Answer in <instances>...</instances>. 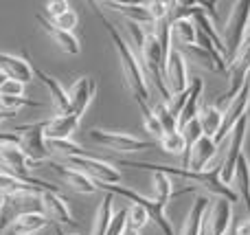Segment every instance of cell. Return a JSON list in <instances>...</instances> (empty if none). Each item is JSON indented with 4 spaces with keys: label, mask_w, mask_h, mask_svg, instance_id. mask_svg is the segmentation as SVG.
Here are the masks:
<instances>
[{
    "label": "cell",
    "mask_w": 250,
    "mask_h": 235,
    "mask_svg": "<svg viewBox=\"0 0 250 235\" xmlns=\"http://www.w3.org/2000/svg\"><path fill=\"white\" fill-rule=\"evenodd\" d=\"M248 108H250V104H248Z\"/></svg>",
    "instance_id": "obj_47"
},
{
    "label": "cell",
    "mask_w": 250,
    "mask_h": 235,
    "mask_svg": "<svg viewBox=\"0 0 250 235\" xmlns=\"http://www.w3.org/2000/svg\"><path fill=\"white\" fill-rule=\"evenodd\" d=\"M217 154V145L213 139L202 136L200 141H195V145L189 150V154L185 156V170L189 171H207V165L213 161V156Z\"/></svg>",
    "instance_id": "obj_13"
},
{
    "label": "cell",
    "mask_w": 250,
    "mask_h": 235,
    "mask_svg": "<svg viewBox=\"0 0 250 235\" xmlns=\"http://www.w3.org/2000/svg\"><path fill=\"white\" fill-rule=\"evenodd\" d=\"M154 114H156V119H158V123L163 126V132H165V134H169V132H178V119L173 117V114H169V110H167V106H165V101L156 104Z\"/></svg>",
    "instance_id": "obj_35"
},
{
    "label": "cell",
    "mask_w": 250,
    "mask_h": 235,
    "mask_svg": "<svg viewBox=\"0 0 250 235\" xmlns=\"http://www.w3.org/2000/svg\"><path fill=\"white\" fill-rule=\"evenodd\" d=\"M178 132L182 134V139H185V156L189 154V150L195 145V141H200L202 139V128H200V121H198V117L193 119V121H189L187 126H182V128H178Z\"/></svg>",
    "instance_id": "obj_31"
},
{
    "label": "cell",
    "mask_w": 250,
    "mask_h": 235,
    "mask_svg": "<svg viewBox=\"0 0 250 235\" xmlns=\"http://www.w3.org/2000/svg\"><path fill=\"white\" fill-rule=\"evenodd\" d=\"M40 200H42V211L46 215V220H53L57 227L66 224V227H75V220L70 215L68 205L64 202V198L60 193H53V192H44L40 193Z\"/></svg>",
    "instance_id": "obj_14"
},
{
    "label": "cell",
    "mask_w": 250,
    "mask_h": 235,
    "mask_svg": "<svg viewBox=\"0 0 250 235\" xmlns=\"http://www.w3.org/2000/svg\"><path fill=\"white\" fill-rule=\"evenodd\" d=\"M235 235H250V218L242 220V222L235 227Z\"/></svg>",
    "instance_id": "obj_42"
},
{
    "label": "cell",
    "mask_w": 250,
    "mask_h": 235,
    "mask_svg": "<svg viewBox=\"0 0 250 235\" xmlns=\"http://www.w3.org/2000/svg\"><path fill=\"white\" fill-rule=\"evenodd\" d=\"M158 143L167 154H185V139H182L180 132H169Z\"/></svg>",
    "instance_id": "obj_36"
},
{
    "label": "cell",
    "mask_w": 250,
    "mask_h": 235,
    "mask_svg": "<svg viewBox=\"0 0 250 235\" xmlns=\"http://www.w3.org/2000/svg\"><path fill=\"white\" fill-rule=\"evenodd\" d=\"M48 224L44 214H24L18 215L11 224V235H35L40 229H44Z\"/></svg>",
    "instance_id": "obj_24"
},
{
    "label": "cell",
    "mask_w": 250,
    "mask_h": 235,
    "mask_svg": "<svg viewBox=\"0 0 250 235\" xmlns=\"http://www.w3.org/2000/svg\"><path fill=\"white\" fill-rule=\"evenodd\" d=\"M141 108V112H143V123H145V130L149 132L154 139H163L165 136V132H163V126L158 123V119H156V114H154V110L149 108L147 104H143V106H138Z\"/></svg>",
    "instance_id": "obj_33"
},
{
    "label": "cell",
    "mask_w": 250,
    "mask_h": 235,
    "mask_svg": "<svg viewBox=\"0 0 250 235\" xmlns=\"http://www.w3.org/2000/svg\"><path fill=\"white\" fill-rule=\"evenodd\" d=\"M207 211H208V198L207 196H198L193 200V207H191L185 224H182L180 235H202L204 220H207Z\"/></svg>",
    "instance_id": "obj_21"
},
{
    "label": "cell",
    "mask_w": 250,
    "mask_h": 235,
    "mask_svg": "<svg viewBox=\"0 0 250 235\" xmlns=\"http://www.w3.org/2000/svg\"><path fill=\"white\" fill-rule=\"evenodd\" d=\"M35 20H38V24L42 26L44 31H46L48 38H51L53 42H55L64 53H68V55H77V53H79V40L75 38L73 33L57 29V26L53 24L48 18H44V16H35Z\"/></svg>",
    "instance_id": "obj_20"
},
{
    "label": "cell",
    "mask_w": 250,
    "mask_h": 235,
    "mask_svg": "<svg viewBox=\"0 0 250 235\" xmlns=\"http://www.w3.org/2000/svg\"><path fill=\"white\" fill-rule=\"evenodd\" d=\"M68 165H73V170L86 174L90 180L101 185H117L121 180V171L117 167H112L110 163L99 161L95 156H68L64 158Z\"/></svg>",
    "instance_id": "obj_6"
},
{
    "label": "cell",
    "mask_w": 250,
    "mask_h": 235,
    "mask_svg": "<svg viewBox=\"0 0 250 235\" xmlns=\"http://www.w3.org/2000/svg\"><path fill=\"white\" fill-rule=\"evenodd\" d=\"M125 220H127V209H119L110 220L105 235H125Z\"/></svg>",
    "instance_id": "obj_37"
},
{
    "label": "cell",
    "mask_w": 250,
    "mask_h": 235,
    "mask_svg": "<svg viewBox=\"0 0 250 235\" xmlns=\"http://www.w3.org/2000/svg\"><path fill=\"white\" fill-rule=\"evenodd\" d=\"M0 95L2 97H24V84L16 82V79H7L0 86Z\"/></svg>",
    "instance_id": "obj_40"
},
{
    "label": "cell",
    "mask_w": 250,
    "mask_h": 235,
    "mask_svg": "<svg viewBox=\"0 0 250 235\" xmlns=\"http://www.w3.org/2000/svg\"><path fill=\"white\" fill-rule=\"evenodd\" d=\"M44 128H46V121H38V123H26V126H18L13 128L11 132H16L20 136V150L26 156L29 163H40L46 161L51 156V150L46 145V139H44Z\"/></svg>",
    "instance_id": "obj_5"
},
{
    "label": "cell",
    "mask_w": 250,
    "mask_h": 235,
    "mask_svg": "<svg viewBox=\"0 0 250 235\" xmlns=\"http://www.w3.org/2000/svg\"><path fill=\"white\" fill-rule=\"evenodd\" d=\"M53 24L57 26V29H62V31H68V33H73V29L77 26V13L73 11V9H68L66 13H62L60 18H53Z\"/></svg>",
    "instance_id": "obj_38"
},
{
    "label": "cell",
    "mask_w": 250,
    "mask_h": 235,
    "mask_svg": "<svg viewBox=\"0 0 250 235\" xmlns=\"http://www.w3.org/2000/svg\"><path fill=\"white\" fill-rule=\"evenodd\" d=\"M0 70L7 75L9 79H16L20 84H29L33 79V68H31L29 55H9V53H0Z\"/></svg>",
    "instance_id": "obj_16"
},
{
    "label": "cell",
    "mask_w": 250,
    "mask_h": 235,
    "mask_svg": "<svg viewBox=\"0 0 250 235\" xmlns=\"http://www.w3.org/2000/svg\"><path fill=\"white\" fill-rule=\"evenodd\" d=\"M9 117H16V112H7V110H0V121H4V119Z\"/></svg>",
    "instance_id": "obj_43"
},
{
    "label": "cell",
    "mask_w": 250,
    "mask_h": 235,
    "mask_svg": "<svg viewBox=\"0 0 250 235\" xmlns=\"http://www.w3.org/2000/svg\"><path fill=\"white\" fill-rule=\"evenodd\" d=\"M169 4H171V2H160V0H151V2H145V7H147V11H149L151 20L158 22V20H163V18L169 16Z\"/></svg>",
    "instance_id": "obj_39"
},
{
    "label": "cell",
    "mask_w": 250,
    "mask_h": 235,
    "mask_svg": "<svg viewBox=\"0 0 250 235\" xmlns=\"http://www.w3.org/2000/svg\"><path fill=\"white\" fill-rule=\"evenodd\" d=\"M105 189V192L110 193V196H123V198H127V200H132L134 205H141L143 209L147 211V215H149V220L156 224V227L163 231V235H173V227H171V222L167 220V215H165V207L167 205H163V202H158V200H151V198H145V196H141L138 192H134V189H129V187H121V185H97V189Z\"/></svg>",
    "instance_id": "obj_4"
},
{
    "label": "cell",
    "mask_w": 250,
    "mask_h": 235,
    "mask_svg": "<svg viewBox=\"0 0 250 235\" xmlns=\"http://www.w3.org/2000/svg\"><path fill=\"white\" fill-rule=\"evenodd\" d=\"M185 53L187 55H191L195 62H198L200 66H204V68H208V70H213V73H220V68H217V64H215V60H213L211 55H208L207 51H204L200 44H193V46H185Z\"/></svg>",
    "instance_id": "obj_34"
},
{
    "label": "cell",
    "mask_w": 250,
    "mask_h": 235,
    "mask_svg": "<svg viewBox=\"0 0 250 235\" xmlns=\"http://www.w3.org/2000/svg\"><path fill=\"white\" fill-rule=\"evenodd\" d=\"M97 16H99L101 24L105 26V31H108V35H110V40H112L114 48H117V55H119V62H121V70H123L125 84H127L132 97L136 99L138 106H143V104L149 106V88H147V82H145V77H143V70H141V64H138V57L134 55V51L129 48V44L123 40V35L114 29L112 22H110L108 18L101 13V9H97Z\"/></svg>",
    "instance_id": "obj_1"
},
{
    "label": "cell",
    "mask_w": 250,
    "mask_h": 235,
    "mask_svg": "<svg viewBox=\"0 0 250 235\" xmlns=\"http://www.w3.org/2000/svg\"><path fill=\"white\" fill-rule=\"evenodd\" d=\"M31 60V57H29ZM31 68H33V75L40 79V82L46 86V90H48V95H51V99H53V104H55V110H57V114H68V110H70V104H68V90H66L64 86H62L60 82H57L55 77H51L48 73H44L40 66H35L33 62H31Z\"/></svg>",
    "instance_id": "obj_17"
},
{
    "label": "cell",
    "mask_w": 250,
    "mask_h": 235,
    "mask_svg": "<svg viewBox=\"0 0 250 235\" xmlns=\"http://www.w3.org/2000/svg\"><path fill=\"white\" fill-rule=\"evenodd\" d=\"M149 222V215H147V211L143 209L141 205H129L127 207V220H125V229H127V231H141L143 227H145V224Z\"/></svg>",
    "instance_id": "obj_30"
},
{
    "label": "cell",
    "mask_w": 250,
    "mask_h": 235,
    "mask_svg": "<svg viewBox=\"0 0 250 235\" xmlns=\"http://www.w3.org/2000/svg\"><path fill=\"white\" fill-rule=\"evenodd\" d=\"M233 183H237V189H235V192H237V198L244 200V207H246V211L250 215V163L244 154L237 161V170H235Z\"/></svg>",
    "instance_id": "obj_25"
},
{
    "label": "cell",
    "mask_w": 250,
    "mask_h": 235,
    "mask_svg": "<svg viewBox=\"0 0 250 235\" xmlns=\"http://www.w3.org/2000/svg\"><path fill=\"white\" fill-rule=\"evenodd\" d=\"M51 170L55 171V174L60 176V178L64 180L68 187H73L75 192H79V193H95L97 192V183H95V180H90L86 174L73 170V167L60 165V163H51Z\"/></svg>",
    "instance_id": "obj_19"
},
{
    "label": "cell",
    "mask_w": 250,
    "mask_h": 235,
    "mask_svg": "<svg viewBox=\"0 0 250 235\" xmlns=\"http://www.w3.org/2000/svg\"><path fill=\"white\" fill-rule=\"evenodd\" d=\"M202 92H204L202 79L193 77V79H191V84H189V88H187V104H185V108H182L180 117H178V128L187 126L189 121H193V119L198 117V112H200V110H198L200 108V97H202Z\"/></svg>",
    "instance_id": "obj_22"
},
{
    "label": "cell",
    "mask_w": 250,
    "mask_h": 235,
    "mask_svg": "<svg viewBox=\"0 0 250 235\" xmlns=\"http://www.w3.org/2000/svg\"><path fill=\"white\" fill-rule=\"evenodd\" d=\"M26 106H31V108H40V101L35 99H29V97H2L0 95V110H7V112H18L20 108H26Z\"/></svg>",
    "instance_id": "obj_32"
},
{
    "label": "cell",
    "mask_w": 250,
    "mask_h": 235,
    "mask_svg": "<svg viewBox=\"0 0 250 235\" xmlns=\"http://www.w3.org/2000/svg\"><path fill=\"white\" fill-rule=\"evenodd\" d=\"M119 165L123 167H134V170H143V171H160L165 176H178V178H187L200 183L204 189H208L211 193H215L217 198H224L229 202H237V192L233 187L222 183V171L220 167L208 171H189L182 167H171V165H156V163H143V161H119Z\"/></svg>",
    "instance_id": "obj_2"
},
{
    "label": "cell",
    "mask_w": 250,
    "mask_h": 235,
    "mask_svg": "<svg viewBox=\"0 0 250 235\" xmlns=\"http://www.w3.org/2000/svg\"><path fill=\"white\" fill-rule=\"evenodd\" d=\"M230 220H233V202L217 198L208 205L207 220H204V235H229Z\"/></svg>",
    "instance_id": "obj_12"
},
{
    "label": "cell",
    "mask_w": 250,
    "mask_h": 235,
    "mask_svg": "<svg viewBox=\"0 0 250 235\" xmlns=\"http://www.w3.org/2000/svg\"><path fill=\"white\" fill-rule=\"evenodd\" d=\"M90 139L95 143L110 148L114 152H141V150H151L154 143L149 141L136 139V136L123 134V132H108V130H99V128H92L90 130Z\"/></svg>",
    "instance_id": "obj_9"
},
{
    "label": "cell",
    "mask_w": 250,
    "mask_h": 235,
    "mask_svg": "<svg viewBox=\"0 0 250 235\" xmlns=\"http://www.w3.org/2000/svg\"><path fill=\"white\" fill-rule=\"evenodd\" d=\"M244 44H250V24H248V29H246V40H244Z\"/></svg>",
    "instance_id": "obj_44"
},
{
    "label": "cell",
    "mask_w": 250,
    "mask_h": 235,
    "mask_svg": "<svg viewBox=\"0 0 250 235\" xmlns=\"http://www.w3.org/2000/svg\"><path fill=\"white\" fill-rule=\"evenodd\" d=\"M82 119L73 117V114H57V117L48 119L46 128H44V139L46 141H68L79 128Z\"/></svg>",
    "instance_id": "obj_18"
},
{
    "label": "cell",
    "mask_w": 250,
    "mask_h": 235,
    "mask_svg": "<svg viewBox=\"0 0 250 235\" xmlns=\"http://www.w3.org/2000/svg\"><path fill=\"white\" fill-rule=\"evenodd\" d=\"M246 132H248V114H244L237 121V126L230 130V143L226 150L224 163L220 165L222 171V183L233 187V178H235V170H237V161L244 154V141H246Z\"/></svg>",
    "instance_id": "obj_7"
},
{
    "label": "cell",
    "mask_w": 250,
    "mask_h": 235,
    "mask_svg": "<svg viewBox=\"0 0 250 235\" xmlns=\"http://www.w3.org/2000/svg\"><path fill=\"white\" fill-rule=\"evenodd\" d=\"M250 24V0H239L233 4L229 13V20L222 31V42L226 51V64H233L237 53L242 51L244 40H246V29Z\"/></svg>",
    "instance_id": "obj_3"
},
{
    "label": "cell",
    "mask_w": 250,
    "mask_h": 235,
    "mask_svg": "<svg viewBox=\"0 0 250 235\" xmlns=\"http://www.w3.org/2000/svg\"><path fill=\"white\" fill-rule=\"evenodd\" d=\"M92 95H95V79L92 77H79L68 90V104H70L68 114L82 119V114L86 112L88 104H90Z\"/></svg>",
    "instance_id": "obj_15"
},
{
    "label": "cell",
    "mask_w": 250,
    "mask_h": 235,
    "mask_svg": "<svg viewBox=\"0 0 250 235\" xmlns=\"http://www.w3.org/2000/svg\"><path fill=\"white\" fill-rule=\"evenodd\" d=\"M70 9V4L66 2V0H48L46 2V13L51 16V20L53 18H60L62 13H66Z\"/></svg>",
    "instance_id": "obj_41"
},
{
    "label": "cell",
    "mask_w": 250,
    "mask_h": 235,
    "mask_svg": "<svg viewBox=\"0 0 250 235\" xmlns=\"http://www.w3.org/2000/svg\"><path fill=\"white\" fill-rule=\"evenodd\" d=\"M165 86H167L169 95H180L189 88V82H187V62H185V53L171 48L167 62H165Z\"/></svg>",
    "instance_id": "obj_11"
},
{
    "label": "cell",
    "mask_w": 250,
    "mask_h": 235,
    "mask_svg": "<svg viewBox=\"0 0 250 235\" xmlns=\"http://www.w3.org/2000/svg\"><path fill=\"white\" fill-rule=\"evenodd\" d=\"M64 235H77V233H64Z\"/></svg>",
    "instance_id": "obj_45"
},
{
    "label": "cell",
    "mask_w": 250,
    "mask_h": 235,
    "mask_svg": "<svg viewBox=\"0 0 250 235\" xmlns=\"http://www.w3.org/2000/svg\"><path fill=\"white\" fill-rule=\"evenodd\" d=\"M229 68H230L229 90H226L224 95L217 99V108H220L222 104H229V101L233 99V97L244 88V84L248 82V77H250V44H244L242 51L237 53L235 62L229 66Z\"/></svg>",
    "instance_id": "obj_10"
},
{
    "label": "cell",
    "mask_w": 250,
    "mask_h": 235,
    "mask_svg": "<svg viewBox=\"0 0 250 235\" xmlns=\"http://www.w3.org/2000/svg\"><path fill=\"white\" fill-rule=\"evenodd\" d=\"M248 104H250V77H248V82L244 84L242 90H239L237 95H235L233 99L229 101L226 110H222V128H220V132L213 136L215 145H220L222 141L226 139V134H229V132L233 130L235 126H237L239 119H242L244 114L248 112Z\"/></svg>",
    "instance_id": "obj_8"
},
{
    "label": "cell",
    "mask_w": 250,
    "mask_h": 235,
    "mask_svg": "<svg viewBox=\"0 0 250 235\" xmlns=\"http://www.w3.org/2000/svg\"><path fill=\"white\" fill-rule=\"evenodd\" d=\"M104 7H110L112 11H119L127 18L129 22H136V24H154L149 11H147L145 2H119V0H110V2H104Z\"/></svg>",
    "instance_id": "obj_23"
},
{
    "label": "cell",
    "mask_w": 250,
    "mask_h": 235,
    "mask_svg": "<svg viewBox=\"0 0 250 235\" xmlns=\"http://www.w3.org/2000/svg\"><path fill=\"white\" fill-rule=\"evenodd\" d=\"M0 171H2V170H0Z\"/></svg>",
    "instance_id": "obj_48"
},
{
    "label": "cell",
    "mask_w": 250,
    "mask_h": 235,
    "mask_svg": "<svg viewBox=\"0 0 250 235\" xmlns=\"http://www.w3.org/2000/svg\"><path fill=\"white\" fill-rule=\"evenodd\" d=\"M0 207H2V198H0Z\"/></svg>",
    "instance_id": "obj_46"
},
{
    "label": "cell",
    "mask_w": 250,
    "mask_h": 235,
    "mask_svg": "<svg viewBox=\"0 0 250 235\" xmlns=\"http://www.w3.org/2000/svg\"><path fill=\"white\" fill-rule=\"evenodd\" d=\"M198 121L202 128V134L213 139L222 128V110L217 106H207V108H202V112H198Z\"/></svg>",
    "instance_id": "obj_26"
},
{
    "label": "cell",
    "mask_w": 250,
    "mask_h": 235,
    "mask_svg": "<svg viewBox=\"0 0 250 235\" xmlns=\"http://www.w3.org/2000/svg\"><path fill=\"white\" fill-rule=\"evenodd\" d=\"M176 38L185 46H193L198 42V29H195L193 20H176L171 22V40Z\"/></svg>",
    "instance_id": "obj_27"
},
{
    "label": "cell",
    "mask_w": 250,
    "mask_h": 235,
    "mask_svg": "<svg viewBox=\"0 0 250 235\" xmlns=\"http://www.w3.org/2000/svg\"><path fill=\"white\" fill-rule=\"evenodd\" d=\"M22 192L42 193V189L31 187V185H26V183H22V180L13 178V176L4 174V171H0V198H11V196H16V193H22Z\"/></svg>",
    "instance_id": "obj_28"
},
{
    "label": "cell",
    "mask_w": 250,
    "mask_h": 235,
    "mask_svg": "<svg viewBox=\"0 0 250 235\" xmlns=\"http://www.w3.org/2000/svg\"><path fill=\"white\" fill-rule=\"evenodd\" d=\"M110 220H112V196H105L101 200L99 209L95 214V224H92V235H105L110 227Z\"/></svg>",
    "instance_id": "obj_29"
}]
</instances>
